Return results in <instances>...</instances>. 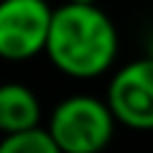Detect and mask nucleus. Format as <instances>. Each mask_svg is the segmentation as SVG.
<instances>
[{"label":"nucleus","mask_w":153,"mask_h":153,"mask_svg":"<svg viewBox=\"0 0 153 153\" xmlns=\"http://www.w3.org/2000/svg\"><path fill=\"white\" fill-rule=\"evenodd\" d=\"M48 62L70 78L105 75L118 56V30L97 3H65L54 8L46 46Z\"/></svg>","instance_id":"nucleus-1"},{"label":"nucleus","mask_w":153,"mask_h":153,"mask_svg":"<svg viewBox=\"0 0 153 153\" xmlns=\"http://www.w3.org/2000/svg\"><path fill=\"white\" fill-rule=\"evenodd\" d=\"M40 124V100L24 83H5L0 89V129L22 132Z\"/></svg>","instance_id":"nucleus-5"},{"label":"nucleus","mask_w":153,"mask_h":153,"mask_svg":"<svg viewBox=\"0 0 153 153\" xmlns=\"http://www.w3.org/2000/svg\"><path fill=\"white\" fill-rule=\"evenodd\" d=\"M108 105L113 108L118 124L151 132L153 129V59L145 54L124 67H118L108 86Z\"/></svg>","instance_id":"nucleus-4"},{"label":"nucleus","mask_w":153,"mask_h":153,"mask_svg":"<svg viewBox=\"0 0 153 153\" xmlns=\"http://www.w3.org/2000/svg\"><path fill=\"white\" fill-rule=\"evenodd\" d=\"M0 153H62L48 126H30L22 132H8L0 140Z\"/></svg>","instance_id":"nucleus-6"},{"label":"nucleus","mask_w":153,"mask_h":153,"mask_svg":"<svg viewBox=\"0 0 153 153\" xmlns=\"http://www.w3.org/2000/svg\"><path fill=\"white\" fill-rule=\"evenodd\" d=\"M116 124L118 118L108 100L73 94L51 110L46 126L51 129L62 153H100L110 145Z\"/></svg>","instance_id":"nucleus-2"},{"label":"nucleus","mask_w":153,"mask_h":153,"mask_svg":"<svg viewBox=\"0 0 153 153\" xmlns=\"http://www.w3.org/2000/svg\"><path fill=\"white\" fill-rule=\"evenodd\" d=\"M70 3H97V0H70Z\"/></svg>","instance_id":"nucleus-8"},{"label":"nucleus","mask_w":153,"mask_h":153,"mask_svg":"<svg viewBox=\"0 0 153 153\" xmlns=\"http://www.w3.org/2000/svg\"><path fill=\"white\" fill-rule=\"evenodd\" d=\"M148 56L153 59V35H151V43H148Z\"/></svg>","instance_id":"nucleus-7"},{"label":"nucleus","mask_w":153,"mask_h":153,"mask_svg":"<svg viewBox=\"0 0 153 153\" xmlns=\"http://www.w3.org/2000/svg\"><path fill=\"white\" fill-rule=\"evenodd\" d=\"M54 8L46 0H3L0 3V56L27 62L46 54Z\"/></svg>","instance_id":"nucleus-3"}]
</instances>
